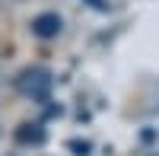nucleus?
I'll return each mask as SVG.
<instances>
[{
  "mask_svg": "<svg viewBox=\"0 0 159 156\" xmlns=\"http://www.w3.org/2000/svg\"><path fill=\"white\" fill-rule=\"evenodd\" d=\"M19 89L32 99H45L48 89H51V73L42 70V67H32V70H22L19 76Z\"/></svg>",
  "mask_w": 159,
  "mask_h": 156,
  "instance_id": "f257e3e1",
  "label": "nucleus"
},
{
  "mask_svg": "<svg viewBox=\"0 0 159 156\" xmlns=\"http://www.w3.org/2000/svg\"><path fill=\"white\" fill-rule=\"evenodd\" d=\"M61 29H64V19L57 16V13H42V16L32 19V32L38 38H57Z\"/></svg>",
  "mask_w": 159,
  "mask_h": 156,
  "instance_id": "f03ea898",
  "label": "nucleus"
},
{
  "mask_svg": "<svg viewBox=\"0 0 159 156\" xmlns=\"http://www.w3.org/2000/svg\"><path fill=\"white\" fill-rule=\"evenodd\" d=\"M22 127H25V131H19V140H25V144H29V140H35V144H38V140H42V137H45L42 131H38V127H35V131H29V127H32V124H22Z\"/></svg>",
  "mask_w": 159,
  "mask_h": 156,
  "instance_id": "7ed1b4c3",
  "label": "nucleus"
},
{
  "mask_svg": "<svg viewBox=\"0 0 159 156\" xmlns=\"http://www.w3.org/2000/svg\"><path fill=\"white\" fill-rule=\"evenodd\" d=\"M70 147L76 150V156H86V153H89V147H86V144H70Z\"/></svg>",
  "mask_w": 159,
  "mask_h": 156,
  "instance_id": "20e7f679",
  "label": "nucleus"
}]
</instances>
